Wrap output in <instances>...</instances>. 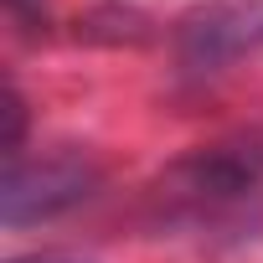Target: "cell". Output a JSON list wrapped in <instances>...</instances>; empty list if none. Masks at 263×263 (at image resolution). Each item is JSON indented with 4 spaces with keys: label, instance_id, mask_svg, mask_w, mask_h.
Here are the masks:
<instances>
[{
    "label": "cell",
    "instance_id": "6da1fadb",
    "mask_svg": "<svg viewBox=\"0 0 263 263\" xmlns=\"http://www.w3.org/2000/svg\"><path fill=\"white\" fill-rule=\"evenodd\" d=\"M93 191V165L78 155H47V160H11L6 171V222L21 227L31 217H52Z\"/></svg>",
    "mask_w": 263,
    "mask_h": 263
},
{
    "label": "cell",
    "instance_id": "7a4b0ae2",
    "mask_svg": "<svg viewBox=\"0 0 263 263\" xmlns=\"http://www.w3.org/2000/svg\"><path fill=\"white\" fill-rule=\"evenodd\" d=\"M11 263H93V258H78V253H31V258H11Z\"/></svg>",
    "mask_w": 263,
    "mask_h": 263
}]
</instances>
